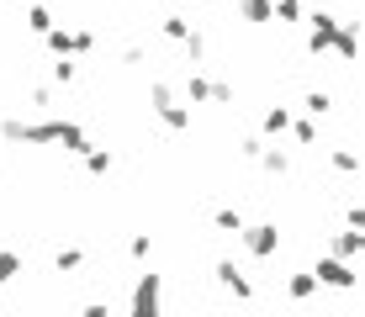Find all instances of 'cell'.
Instances as JSON below:
<instances>
[{"label": "cell", "instance_id": "obj_1", "mask_svg": "<svg viewBox=\"0 0 365 317\" xmlns=\"http://www.w3.org/2000/svg\"><path fill=\"white\" fill-rule=\"evenodd\" d=\"M307 275H312L318 286H334V291H355V286H360L355 264H349V259H334V254H318V264H312Z\"/></svg>", "mask_w": 365, "mask_h": 317}, {"label": "cell", "instance_id": "obj_2", "mask_svg": "<svg viewBox=\"0 0 365 317\" xmlns=\"http://www.w3.org/2000/svg\"><path fill=\"white\" fill-rule=\"evenodd\" d=\"M159 301H165V275L143 270L133 281V312L128 317H159Z\"/></svg>", "mask_w": 365, "mask_h": 317}, {"label": "cell", "instance_id": "obj_3", "mask_svg": "<svg viewBox=\"0 0 365 317\" xmlns=\"http://www.w3.org/2000/svg\"><path fill=\"white\" fill-rule=\"evenodd\" d=\"M238 238H244V249L255 254V259H270V254L281 249V227H275V222H244Z\"/></svg>", "mask_w": 365, "mask_h": 317}, {"label": "cell", "instance_id": "obj_4", "mask_svg": "<svg viewBox=\"0 0 365 317\" xmlns=\"http://www.w3.org/2000/svg\"><path fill=\"white\" fill-rule=\"evenodd\" d=\"M148 100H154V117L165 122L170 132H185V127H191V111L170 95V85H154V90H148Z\"/></svg>", "mask_w": 365, "mask_h": 317}, {"label": "cell", "instance_id": "obj_5", "mask_svg": "<svg viewBox=\"0 0 365 317\" xmlns=\"http://www.w3.org/2000/svg\"><path fill=\"white\" fill-rule=\"evenodd\" d=\"M91 48H96V32L91 27H53V32H48V53H58V58H69V53H91Z\"/></svg>", "mask_w": 365, "mask_h": 317}, {"label": "cell", "instance_id": "obj_6", "mask_svg": "<svg viewBox=\"0 0 365 317\" xmlns=\"http://www.w3.org/2000/svg\"><path fill=\"white\" fill-rule=\"evenodd\" d=\"M217 281H222V291H228V296H238V301H249V296H255V286H249V275L238 270L233 259H217Z\"/></svg>", "mask_w": 365, "mask_h": 317}, {"label": "cell", "instance_id": "obj_7", "mask_svg": "<svg viewBox=\"0 0 365 317\" xmlns=\"http://www.w3.org/2000/svg\"><path fill=\"white\" fill-rule=\"evenodd\" d=\"M334 32H339V16H329V11H318V16H312V32H307V53H329Z\"/></svg>", "mask_w": 365, "mask_h": 317}, {"label": "cell", "instance_id": "obj_8", "mask_svg": "<svg viewBox=\"0 0 365 317\" xmlns=\"http://www.w3.org/2000/svg\"><path fill=\"white\" fill-rule=\"evenodd\" d=\"M334 53L339 58H349V63H355V53H360V32H355V21H339V32H334Z\"/></svg>", "mask_w": 365, "mask_h": 317}, {"label": "cell", "instance_id": "obj_9", "mask_svg": "<svg viewBox=\"0 0 365 317\" xmlns=\"http://www.w3.org/2000/svg\"><path fill=\"white\" fill-rule=\"evenodd\" d=\"M286 296H292V301H312V296H318V281H312L307 270L286 275Z\"/></svg>", "mask_w": 365, "mask_h": 317}, {"label": "cell", "instance_id": "obj_10", "mask_svg": "<svg viewBox=\"0 0 365 317\" xmlns=\"http://www.w3.org/2000/svg\"><path fill=\"white\" fill-rule=\"evenodd\" d=\"M185 100H191V106H207V100H212V80H207V74H185Z\"/></svg>", "mask_w": 365, "mask_h": 317}, {"label": "cell", "instance_id": "obj_11", "mask_svg": "<svg viewBox=\"0 0 365 317\" xmlns=\"http://www.w3.org/2000/svg\"><path fill=\"white\" fill-rule=\"evenodd\" d=\"M292 132V106H270L265 111V137H286Z\"/></svg>", "mask_w": 365, "mask_h": 317}, {"label": "cell", "instance_id": "obj_12", "mask_svg": "<svg viewBox=\"0 0 365 317\" xmlns=\"http://www.w3.org/2000/svg\"><path fill=\"white\" fill-rule=\"evenodd\" d=\"M329 249H334V259H355V254L365 249V238H360V233H349V227H344V233H339Z\"/></svg>", "mask_w": 365, "mask_h": 317}, {"label": "cell", "instance_id": "obj_13", "mask_svg": "<svg viewBox=\"0 0 365 317\" xmlns=\"http://www.w3.org/2000/svg\"><path fill=\"white\" fill-rule=\"evenodd\" d=\"M238 16L255 21V27H259V21H275L270 16V0H238Z\"/></svg>", "mask_w": 365, "mask_h": 317}, {"label": "cell", "instance_id": "obj_14", "mask_svg": "<svg viewBox=\"0 0 365 317\" xmlns=\"http://www.w3.org/2000/svg\"><path fill=\"white\" fill-rule=\"evenodd\" d=\"M27 27L48 37V32H53V27H58V21H53V11H48V6H27Z\"/></svg>", "mask_w": 365, "mask_h": 317}, {"label": "cell", "instance_id": "obj_15", "mask_svg": "<svg viewBox=\"0 0 365 317\" xmlns=\"http://www.w3.org/2000/svg\"><path fill=\"white\" fill-rule=\"evenodd\" d=\"M255 164H259V170H265V175H286V170H292V159H286L281 148H265V154H259Z\"/></svg>", "mask_w": 365, "mask_h": 317}, {"label": "cell", "instance_id": "obj_16", "mask_svg": "<svg viewBox=\"0 0 365 317\" xmlns=\"http://www.w3.org/2000/svg\"><path fill=\"white\" fill-rule=\"evenodd\" d=\"M21 275V254L16 249H0V286H11Z\"/></svg>", "mask_w": 365, "mask_h": 317}, {"label": "cell", "instance_id": "obj_17", "mask_svg": "<svg viewBox=\"0 0 365 317\" xmlns=\"http://www.w3.org/2000/svg\"><path fill=\"white\" fill-rule=\"evenodd\" d=\"M85 159V170H91V175H111V148H96L91 143V154H80Z\"/></svg>", "mask_w": 365, "mask_h": 317}, {"label": "cell", "instance_id": "obj_18", "mask_svg": "<svg viewBox=\"0 0 365 317\" xmlns=\"http://www.w3.org/2000/svg\"><path fill=\"white\" fill-rule=\"evenodd\" d=\"M159 32H165L170 43H185V37H191V21H185V16H165V21H159Z\"/></svg>", "mask_w": 365, "mask_h": 317}, {"label": "cell", "instance_id": "obj_19", "mask_svg": "<svg viewBox=\"0 0 365 317\" xmlns=\"http://www.w3.org/2000/svg\"><path fill=\"white\" fill-rule=\"evenodd\" d=\"M212 227H217V233H238V227H244V212H238V207H222L217 217H212Z\"/></svg>", "mask_w": 365, "mask_h": 317}, {"label": "cell", "instance_id": "obj_20", "mask_svg": "<svg viewBox=\"0 0 365 317\" xmlns=\"http://www.w3.org/2000/svg\"><path fill=\"white\" fill-rule=\"evenodd\" d=\"M302 106H307L312 117H329V111H334V95H329V90H307V100H302Z\"/></svg>", "mask_w": 365, "mask_h": 317}, {"label": "cell", "instance_id": "obj_21", "mask_svg": "<svg viewBox=\"0 0 365 317\" xmlns=\"http://www.w3.org/2000/svg\"><path fill=\"white\" fill-rule=\"evenodd\" d=\"M329 164H334L339 175H355V170H360V154H349V148H334V154H329Z\"/></svg>", "mask_w": 365, "mask_h": 317}, {"label": "cell", "instance_id": "obj_22", "mask_svg": "<svg viewBox=\"0 0 365 317\" xmlns=\"http://www.w3.org/2000/svg\"><path fill=\"white\" fill-rule=\"evenodd\" d=\"M270 16H281V21H302V0H270Z\"/></svg>", "mask_w": 365, "mask_h": 317}, {"label": "cell", "instance_id": "obj_23", "mask_svg": "<svg viewBox=\"0 0 365 317\" xmlns=\"http://www.w3.org/2000/svg\"><path fill=\"white\" fill-rule=\"evenodd\" d=\"M53 264L69 275V270H80V264H85V254H80V249H58V254H53Z\"/></svg>", "mask_w": 365, "mask_h": 317}, {"label": "cell", "instance_id": "obj_24", "mask_svg": "<svg viewBox=\"0 0 365 317\" xmlns=\"http://www.w3.org/2000/svg\"><path fill=\"white\" fill-rule=\"evenodd\" d=\"M185 58H191V63H201V58H207V37H201L196 27H191V37H185Z\"/></svg>", "mask_w": 365, "mask_h": 317}, {"label": "cell", "instance_id": "obj_25", "mask_svg": "<svg viewBox=\"0 0 365 317\" xmlns=\"http://www.w3.org/2000/svg\"><path fill=\"white\" fill-rule=\"evenodd\" d=\"M292 137H297V143H318V127H312L307 117H302V122L292 117Z\"/></svg>", "mask_w": 365, "mask_h": 317}, {"label": "cell", "instance_id": "obj_26", "mask_svg": "<svg viewBox=\"0 0 365 317\" xmlns=\"http://www.w3.org/2000/svg\"><path fill=\"white\" fill-rule=\"evenodd\" d=\"M238 154H244V159H259V154H265V137H255V132L238 137Z\"/></svg>", "mask_w": 365, "mask_h": 317}, {"label": "cell", "instance_id": "obj_27", "mask_svg": "<svg viewBox=\"0 0 365 317\" xmlns=\"http://www.w3.org/2000/svg\"><path fill=\"white\" fill-rule=\"evenodd\" d=\"M212 106H233V85L228 80H212Z\"/></svg>", "mask_w": 365, "mask_h": 317}, {"label": "cell", "instance_id": "obj_28", "mask_svg": "<svg viewBox=\"0 0 365 317\" xmlns=\"http://www.w3.org/2000/svg\"><path fill=\"white\" fill-rule=\"evenodd\" d=\"M128 254H133V259H148V254H154V238H148V233H138L133 244H128Z\"/></svg>", "mask_w": 365, "mask_h": 317}, {"label": "cell", "instance_id": "obj_29", "mask_svg": "<svg viewBox=\"0 0 365 317\" xmlns=\"http://www.w3.org/2000/svg\"><path fill=\"white\" fill-rule=\"evenodd\" d=\"M80 80V69H74V63H53V85H74Z\"/></svg>", "mask_w": 365, "mask_h": 317}, {"label": "cell", "instance_id": "obj_30", "mask_svg": "<svg viewBox=\"0 0 365 317\" xmlns=\"http://www.w3.org/2000/svg\"><path fill=\"white\" fill-rule=\"evenodd\" d=\"M32 106L48 111V106H53V90H48V85H32Z\"/></svg>", "mask_w": 365, "mask_h": 317}, {"label": "cell", "instance_id": "obj_31", "mask_svg": "<svg viewBox=\"0 0 365 317\" xmlns=\"http://www.w3.org/2000/svg\"><path fill=\"white\" fill-rule=\"evenodd\" d=\"M85 317H111V307H106V301H91V307H85Z\"/></svg>", "mask_w": 365, "mask_h": 317}]
</instances>
